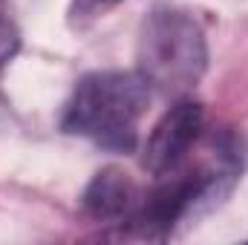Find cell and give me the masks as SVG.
<instances>
[{
  "instance_id": "6da1fadb",
  "label": "cell",
  "mask_w": 248,
  "mask_h": 245,
  "mask_svg": "<svg viewBox=\"0 0 248 245\" xmlns=\"http://www.w3.org/2000/svg\"><path fill=\"white\" fill-rule=\"evenodd\" d=\"M240 173L243 162L231 147V141L222 138L217 141L214 153L205 162L193 168L182 162L176 170L156 176V184L147 193H141L127 225L136 237L168 240L176 231V225L193 222L208 211H214L234 190Z\"/></svg>"
},
{
  "instance_id": "7a4b0ae2",
  "label": "cell",
  "mask_w": 248,
  "mask_h": 245,
  "mask_svg": "<svg viewBox=\"0 0 248 245\" xmlns=\"http://www.w3.org/2000/svg\"><path fill=\"white\" fill-rule=\"evenodd\" d=\"M150 84L139 72L98 69L78 78L61 116V130L90 138L101 150L133 153L139 119L150 104Z\"/></svg>"
},
{
  "instance_id": "277c9868",
  "label": "cell",
  "mask_w": 248,
  "mask_h": 245,
  "mask_svg": "<svg viewBox=\"0 0 248 245\" xmlns=\"http://www.w3.org/2000/svg\"><path fill=\"white\" fill-rule=\"evenodd\" d=\"M205 130V110L199 101H179L173 104L150 130L144 150H141V168L156 179L170 170H176L187 162L190 147L199 141Z\"/></svg>"
},
{
  "instance_id": "52a82bcc",
  "label": "cell",
  "mask_w": 248,
  "mask_h": 245,
  "mask_svg": "<svg viewBox=\"0 0 248 245\" xmlns=\"http://www.w3.org/2000/svg\"><path fill=\"white\" fill-rule=\"evenodd\" d=\"M17 49H20V32L12 20L6 3L0 0V69L17 55Z\"/></svg>"
},
{
  "instance_id": "5b68a950",
  "label": "cell",
  "mask_w": 248,
  "mask_h": 245,
  "mask_svg": "<svg viewBox=\"0 0 248 245\" xmlns=\"http://www.w3.org/2000/svg\"><path fill=\"white\" fill-rule=\"evenodd\" d=\"M141 193L122 168H101L81 193V208L95 222H127Z\"/></svg>"
},
{
  "instance_id": "8992f818",
  "label": "cell",
  "mask_w": 248,
  "mask_h": 245,
  "mask_svg": "<svg viewBox=\"0 0 248 245\" xmlns=\"http://www.w3.org/2000/svg\"><path fill=\"white\" fill-rule=\"evenodd\" d=\"M122 0H69L66 9V20L72 29H87L90 23H95L98 17H104L110 9H116Z\"/></svg>"
},
{
  "instance_id": "3957f363",
  "label": "cell",
  "mask_w": 248,
  "mask_h": 245,
  "mask_svg": "<svg viewBox=\"0 0 248 245\" xmlns=\"http://www.w3.org/2000/svg\"><path fill=\"white\" fill-rule=\"evenodd\" d=\"M208 69V41L199 20L179 6H153L136 41V72L162 95L193 90Z\"/></svg>"
}]
</instances>
